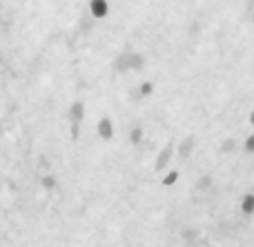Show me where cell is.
Masks as SVG:
<instances>
[{"label":"cell","instance_id":"obj_1","mask_svg":"<svg viewBox=\"0 0 254 247\" xmlns=\"http://www.w3.org/2000/svg\"><path fill=\"white\" fill-rule=\"evenodd\" d=\"M89 111H87V100H85L83 96L74 98V100L69 102V107H67V120L69 123H83V120H87Z\"/></svg>","mask_w":254,"mask_h":247},{"label":"cell","instance_id":"obj_2","mask_svg":"<svg viewBox=\"0 0 254 247\" xmlns=\"http://www.w3.org/2000/svg\"><path fill=\"white\" fill-rule=\"evenodd\" d=\"M87 11H89V16L96 18V20H105L112 13V2L110 0H89Z\"/></svg>","mask_w":254,"mask_h":247},{"label":"cell","instance_id":"obj_3","mask_svg":"<svg viewBox=\"0 0 254 247\" xmlns=\"http://www.w3.org/2000/svg\"><path fill=\"white\" fill-rule=\"evenodd\" d=\"M181 178H183V172H181V167H172L170 172L163 174L161 185H163V187H174V185H179Z\"/></svg>","mask_w":254,"mask_h":247},{"label":"cell","instance_id":"obj_4","mask_svg":"<svg viewBox=\"0 0 254 247\" xmlns=\"http://www.w3.org/2000/svg\"><path fill=\"white\" fill-rule=\"evenodd\" d=\"M239 207H241L243 216H254V192H246V194L241 196Z\"/></svg>","mask_w":254,"mask_h":247},{"label":"cell","instance_id":"obj_5","mask_svg":"<svg viewBox=\"0 0 254 247\" xmlns=\"http://www.w3.org/2000/svg\"><path fill=\"white\" fill-rule=\"evenodd\" d=\"M156 94V83L152 78H143L138 83V96L140 98H152Z\"/></svg>","mask_w":254,"mask_h":247},{"label":"cell","instance_id":"obj_6","mask_svg":"<svg viewBox=\"0 0 254 247\" xmlns=\"http://www.w3.org/2000/svg\"><path fill=\"white\" fill-rule=\"evenodd\" d=\"M241 149H243V154L254 156V132H250L246 138H243V143H241Z\"/></svg>","mask_w":254,"mask_h":247},{"label":"cell","instance_id":"obj_7","mask_svg":"<svg viewBox=\"0 0 254 247\" xmlns=\"http://www.w3.org/2000/svg\"><path fill=\"white\" fill-rule=\"evenodd\" d=\"M248 123H250V127L254 129V109H250V114H248Z\"/></svg>","mask_w":254,"mask_h":247},{"label":"cell","instance_id":"obj_8","mask_svg":"<svg viewBox=\"0 0 254 247\" xmlns=\"http://www.w3.org/2000/svg\"><path fill=\"white\" fill-rule=\"evenodd\" d=\"M22 2H29V0H22Z\"/></svg>","mask_w":254,"mask_h":247}]
</instances>
